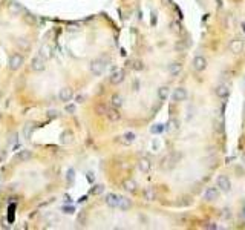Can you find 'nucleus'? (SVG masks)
I'll return each mask as SVG.
<instances>
[{"instance_id": "obj_29", "label": "nucleus", "mask_w": 245, "mask_h": 230, "mask_svg": "<svg viewBox=\"0 0 245 230\" xmlns=\"http://www.w3.org/2000/svg\"><path fill=\"white\" fill-rule=\"evenodd\" d=\"M103 189H104L103 186H95V189H92V193H95V195H97V193H101Z\"/></svg>"}, {"instance_id": "obj_26", "label": "nucleus", "mask_w": 245, "mask_h": 230, "mask_svg": "<svg viewBox=\"0 0 245 230\" xmlns=\"http://www.w3.org/2000/svg\"><path fill=\"white\" fill-rule=\"evenodd\" d=\"M95 110H97V114H100V115H106V114H107V110H109V107H107L106 104L100 103V104L95 106Z\"/></svg>"}, {"instance_id": "obj_1", "label": "nucleus", "mask_w": 245, "mask_h": 230, "mask_svg": "<svg viewBox=\"0 0 245 230\" xmlns=\"http://www.w3.org/2000/svg\"><path fill=\"white\" fill-rule=\"evenodd\" d=\"M22 65H23V57H22L20 54H12V55L9 57L8 66H9L11 71H17V69H20Z\"/></svg>"}, {"instance_id": "obj_14", "label": "nucleus", "mask_w": 245, "mask_h": 230, "mask_svg": "<svg viewBox=\"0 0 245 230\" xmlns=\"http://www.w3.org/2000/svg\"><path fill=\"white\" fill-rule=\"evenodd\" d=\"M106 117H107L112 123H115V121H118V120L121 118V114L118 112V109H117V107H112V109H109V110H107Z\"/></svg>"}, {"instance_id": "obj_40", "label": "nucleus", "mask_w": 245, "mask_h": 230, "mask_svg": "<svg viewBox=\"0 0 245 230\" xmlns=\"http://www.w3.org/2000/svg\"><path fill=\"white\" fill-rule=\"evenodd\" d=\"M2 120H3V114L0 112V121H2Z\"/></svg>"}, {"instance_id": "obj_16", "label": "nucleus", "mask_w": 245, "mask_h": 230, "mask_svg": "<svg viewBox=\"0 0 245 230\" xmlns=\"http://www.w3.org/2000/svg\"><path fill=\"white\" fill-rule=\"evenodd\" d=\"M72 140H74V135L72 132H69V130H65L61 133V137H60V143L61 144H69V143H72Z\"/></svg>"}, {"instance_id": "obj_2", "label": "nucleus", "mask_w": 245, "mask_h": 230, "mask_svg": "<svg viewBox=\"0 0 245 230\" xmlns=\"http://www.w3.org/2000/svg\"><path fill=\"white\" fill-rule=\"evenodd\" d=\"M31 68H32L34 71H37V72L43 71V69L46 68V58H43L40 54H37V57H34L32 61H31Z\"/></svg>"}, {"instance_id": "obj_24", "label": "nucleus", "mask_w": 245, "mask_h": 230, "mask_svg": "<svg viewBox=\"0 0 245 230\" xmlns=\"http://www.w3.org/2000/svg\"><path fill=\"white\" fill-rule=\"evenodd\" d=\"M158 97L164 101L167 97H169V88H166V86H163V88H159L158 89Z\"/></svg>"}, {"instance_id": "obj_39", "label": "nucleus", "mask_w": 245, "mask_h": 230, "mask_svg": "<svg viewBox=\"0 0 245 230\" xmlns=\"http://www.w3.org/2000/svg\"><path fill=\"white\" fill-rule=\"evenodd\" d=\"M158 146H159V143H158V141H155V143H153V147H155V149H158Z\"/></svg>"}, {"instance_id": "obj_38", "label": "nucleus", "mask_w": 245, "mask_h": 230, "mask_svg": "<svg viewBox=\"0 0 245 230\" xmlns=\"http://www.w3.org/2000/svg\"><path fill=\"white\" fill-rule=\"evenodd\" d=\"M87 179H89V181H94V177H92V174H89V175H87Z\"/></svg>"}, {"instance_id": "obj_28", "label": "nucleus", "mask_w": 245, "mask_h": 230, "mask_svg": "<svg viewBox=\"0 0 245 230\" xmlns=\"http://www.w3.org/2000/svg\"><path fill=\"white\" fill-rule=\"evenodd\" d=\"M164 124H155L153 128H152V133H161V132H164Z\"/></svg>"}, {"instance_id": "obj_36", "label": "nucleus", "mask_w": 245, "mask_h": 230, "mask_svg": "<svg viewBox=\"0 0 245 230\" xmlns=\"http://www.w3.org/2000/svg\"><path fill=\"white\" fill-rule=\"evenodd\" d=\"M66 110H68V112H74V110H75V106H72V104H69V106L66 107Z\"/></svg>"}, {"instance_id": "obj_11", "label": "nucleus", "mask_w": 245, "mask_h": 230, "mask_svg": "<svg viewBox=\"0 0 245 230\" xmlns=\"http://www.w3.org/2000/svg\"><path fill=\"white\" fill-rule=\"evenodd\" d=\"M138 167H140V170H141L143 174H149L150 169H152V163H150L149 158H141V160L138 161Z\"/></svg>"}, {"instance_id": "obj_33", "label": "nucleus", "mask_w": 245, "mask_h": 230, "mask_svg": "<svg viewBox=\"0 0 245 230\" xmlns=\"http://www.w3.org/2000/svg\"><path fill=\"white\" fill-rule=\"evenodd\" d=\"M170 124H172V126H170V129H178V128H179V126H178V124H179V123H178V121H176V120H175V121H172Z\"/></svg>"}, {"instance_id": "obj_20", "label": "nucleus", "mask_w": 245, "mask_h": 230, "mask_svg": "<svg viewBox=\"0 0 245 230\" xmlns=\"http://www.w3.org/2000/svg\"><path fill=\"white\" fill-rule=\"evenodd\" d=\"M181 69H182V66L179 63H172L170 66H169V72H170L172 75H178L181 72Z\"/></svg>"}, {"instance_id": "obj_15", "label": "nucleus", "mask_w": 245, "mask_h": 230, "mask_svg": "<svg viewBox=\"0 0 245 230\" xmlns=\"http://www.w3.org/2000/svg\"><path fill=\"white\" fill-rule=\"evenodd\" d=\"M9 11H11L14 16H19V14H22V12H23V8H22V5H20L19 2L12 0V2L9 3Z\"/></svg>"}, {"instance_id": "obj_37", "label": "nucleus", "mask_w": 245, "mask_h": 230, "mask_svg": "<svg viewBox=\"0 0 245 230\" xmlns=\"http://www.w3.org/2000/svg\"><path fill=\"white\" fill-rule=\"evenodd\" d=\"M77 100H78V103H83V100H84V97H83V95H80V97H78Z\"/></svg>"}, {"instance_id": "obj_27", "label": "nucleus", "mask_w": 245, "mask_h": 230, "mask_svg": "<svg viewBox=\"0 0 245 230\" xmlns=\"http://www.w3.org/2000/svg\"><path fill=\"white\" fill-rule=\"evenodd\" d=\"M40 55H42L43 58H48L49 55H51V48H49L48 45H43V46H42V49H40Z\"/></svg>"}, {"instance_id": "obj_10", "label": "nucleus", "mask_w": 245, "mask_h": 230, "mask_svg": "<svg viewBox=\"0 0 245 230\" xmlns=\"http://www.w3.org/2000/svg\"><path fill=\"white\" fill-rule=\"evenodd\" d=\"M109 80H110V83H112V84H120L122 80H124V71H121V69L114 71Z\"/></svg>"}, {"instance_id": "obj_12", "label": "nucleus", "mask_w": 245, "mask_h": 230, "mask_svg": "<svg viewBox=\"0 0 245 230\" xmlns=\"http://www.w3.org/2000/svg\"><path fill=\"white\" fill-rule=\"evenodd\" d=\"M120 198H121V196H118L117 193H109V195L106 196V204L109 205V207H118Z\"/></svg>"}, {"instance_id": "obj_23", "label": "nucleus", "mask_w": 245, "mask_h": 230, "mask_svg": "<svg viewBox=\"0 0 245 230\" xmlns=\"http://www.w3.org/2000/svg\"><path fill=\"white\" fill-rule=\"evenodd\" d=\"M130 205H132V203H130V200L129 198H120V204H118V207L120 209H122V210H127V209H130Z\"/></svg>"}, {"instance_id": "obj_42", "label": "nucleus", "mask_w": 245, "mask_h": 230, "mask_svg": "<svg viewBox=\"0 0 245 230\" xmlns=\"http://www.w3.org/2000/svg\"><path fill=\"white\" fill-rule=\"evenodd\" d=\"M244 216H245V209H244Z\"/></svg>"}, {"instance_id": "obj_41", "label": "nucleus", "mask_w": 245, "mask_h": 230, "mask_svg": "<svg viewBox=\"0 0 245 230\" xmlns=\"http://www.w3.org/2000/svg\"><path fill=\"white\" fill-rule=\"evenodd\" d=\"M242 29H244V32H245V23H242Z\"/></svg>"}, {"instance_id": "obj_13", "label": "nucleus", "mask_w": 245, "mask_h": 230, "mask_svg": "<svg viewBox=\"0 0 245 230\" xmlns=\"http://www.w3.org/2000/svg\"><path fill=\"white\" fill-rule=\"evenodd\" d=\"M31 156H32L31 151H28V149H22V151H19V152H17V155H16V160H17V161H22V163H24V161L31 160Z\"/></svg>"}, {"instance_id": "obj_4", "label": "nucleus", "mask_w": 245, "mask_h": 230, "mask_svg": "<svg viewBox=\"0 0 245 230\" xmlns=\"http://www.w3.org/2000/svg\"><path fill=\"white\" fill-rule=\"evenodd\" d=\"M216 183H218L219 190H222V192H230V189H231V183H230L228 177H225V175H219Z\"/></svg>"}, {"instance_id": "obj_5", "label": "nucleus", "mask_w": 245, "mask_h": 230, "mask_svg": "<svg viewBox=\"0 0 245 230\" xmlns=\"http://www.w3.org/2000/svg\"><path fill=\"white\" fill-rule=\"evenodd\" d=\"M187 98V91L184 89V88H176L175 91H173V94H172V100L173 101H184Z\"/></svg>"}, {"instance_id": "obj_6", "label": "nucleus", "mask_w": 245, "mask_h": 230, "mask_svg": "<svg viewBox=\"0 0 245 230\" xmlns=\"http://www.w3.org/2000/svg\"><path fill=\"white\" fill-rule=\"evenodd\" d=\"M205 200L207 201H216L219 198V187H208L205 190Z\"/></svg>"}, {"instance_id": "obj_8", "label": "nucleus", "mask_w": 245, "mask_h": 230, "mask_svg": "<svg viewBox=\"0 0 245 230\" xmlns=\"http://www.w3.org/2000/svg\"><path fill=\"white\" fill-rule=\"evenodd\" d=\"M242 49H244V42H242L241 38L231 40V43H230V51L233 52V54H241Z\"/></svg>"}, {"instance_id": "obj_34", "label": "nucleus", "mask_w": 245, "mask_h": 230, "mask_svg": "<svg viewBox=\"0 0 245 230\" xmlns=\"http://www.w3.org/2000/svg\"><path fill=\"white\" fill-rule=\"evenodd\" d=\"M135 69H136V71H141V69H143V63H141V61H138V63L135 65Z\"/></svg>"}, {"instance_id": "obj_30", "label": "nucleus", "mask_w": 245, "mask_h": 230, "mask_svg": "<svg viewBox=\"0 0 245 230\" xmlns=\"http://www.w3.org/2000/svg\"><path fill=\"white\" fill-rule=\"evenodd\" d=\"M17 143V133H14L12 137H11V140H9V146H14Z\"/></svg>"}, {"instance_id": "obj_18", "label": "nucleus", "mask_w": 245, "mask_h": 230, "mask_svg": "<svg viewBox=\"0 0 245 230\" xmlns=\"http://www.w3.org/2000/svg\"><path fill=\"white\" fill-rule=\"evenodd\" d=\"M228 92H230V89H228L227 84H219V86L216 88V95L220 97V98H225V97L228 95Z\"/></svg>"}, {"instance_id": "obj_25", "label": "nucleus", "mask_w": 245, "mask_h": 230, "mask_svg": "<svg viewBox=\"0 0 245 230\" xmlns=\"http://www.w3.org/2000/svg\"><path fill=\"white\" fill-rule=\"evenodd\" d=\"M32 129H34V126L32 124H26L23 128V130H22V133H23L24 140H29L31 138V133H32Z\"/></svg>"}, {"instance_id": "obj_9", "label": "nucleus", "mask_w": 245, "mask_h": 230, "mask_svg": "<svg viewBox=\"0 0 245 230\" xmlns=\"http://www.w3.org/2000/svg\"><path fill=\"white\" fill-rule=\"evenodd\" d=\"M72 89L71 88H63V89H60V92H58V98H60V101L63 103H68L71 98H72Z\"/></svg>"}, {"instance_id": "obj_32", "label": "nucleus", "mask_w": 245, "mask_h": 230, "mask_svg": "<svg viewBox=\"0 0 245 230\" xmlns=\"http://www.w3.org/2000/svg\"><path fill=\"white\" fill-rule=\"evenodd\" d=\"M172 29L178 32V31H179V23H178V22H175V23H172Z\"/></svg>"}, {"instance_id": "obj_17", "label": "nucleus", "mask_w": 245, "mask_h": 230, "mask_svg": "<svg viewBox=\"0 0 245 230\" xmlns=\"http://www.w3.org/2000/svg\"><path fill=\"white\" fill-rule=\"evenodd\" d=\"M136 183L133 181V179H126L124 183H122V189L124 190H127V192H135L136 190Z\"/></svg>"}, {"instance_id": "obj_22", "label": "nucleus", "mask_w": 245, "mask_h": 230, "mask_svg": "<svg viewBox=\"0 0 245 230\" xmlns=\"http://www.w3.org/2000/svg\"><path fill=\"white\" fill-rule=\"evenodd\" d=\"M133 141H135V133H133V132H126V133L122 135V143L130 144V143H133Z\"/></svg>"}, {"instance_id": "obj_19", "label": "nucleus", "mask_w": 245, "mask_h": 230, "mask_svg": "<svg viewBox=\"0 0 245 230\" xmlns=\"http://www.w3.org/2000/svg\"><path fill=\"white\" fill-rule=\"evenodd\" d=\"M144 200H147V201L156 200V193H155V189H153V187H147L146 190H144Z\"/></svg>"}, {"instance_id": "obj_21", "label": "nucleus", "mask_w": 245, "mask_h": 230, "mask_svg": "<svg viewBox=\"0 0 245 230\" xmlns=\"http://www.w3.org/2000/svg\"><path fill=\"white\" fill-rule=\"evenodd\" d=\"M110 101H112V106H114V107H117V109H118V107H121V106H122V101H124V100H122L121 95L115 94V95L112 97V100H110Z\"/></svg>"}, {"instance_id": "obj_31", "label": "nucleus", "mask_w": 245, "mask_h": 230, "mask_svg": "<svg viewBox=\"0 0 245 230\" xmlns=\"http://www.w3.org/2000/svg\"><path fill=\"white\" fill-rule=\"evenodd\" d=\"M74 179V170L72 169H71V170H69V172H68V181H69V183H71V181H72Z\"/></svg>"}, {"instance_id": "obj_7", "label": "nucleus", "mask_w": 245, "mask_h": 230, "mask_svg": "<svg viewBox=\"0 0 245 230\" xmlns=\"http://www.w3.org/2000/svg\"><path fill=\"white\" fill-rule=\"evenodd\" d=\"M193 68H195L196 71H204L205 68H207V60L202 57V55H196L195 58H193Z\"/></svg>"}, {"instance_id": "obj_35", "label": "nucleus", "mask_w": 245, "mask_h": 230, "mask_svg": "<svg viewBox=\"0 0 245 230\" xmlns=\"http://www.w3.org/2000/svg\"><path fill=\"white\" fill-rule=\"evenodd\" d=\"M63 210H65L66 213H72V212H74L72 207H63Z\"/></svg>"}, {"instance_id": "obj_3", "label": "nucleus", "mask_w": 245, "mask_h": 230, "mask_svg": "<svg viewBox=\"0 0 245 230\" xmlns=\"http://www.w3.org/2000/svg\"><path fill=\"white\" fill-rule=\"evenodd\" d=\"M104 69H106V63H104V60H101V58L94 60V61L91 63V72H92L94 75H101V74L104 72Z\"/></svg>"}]
</instances>
